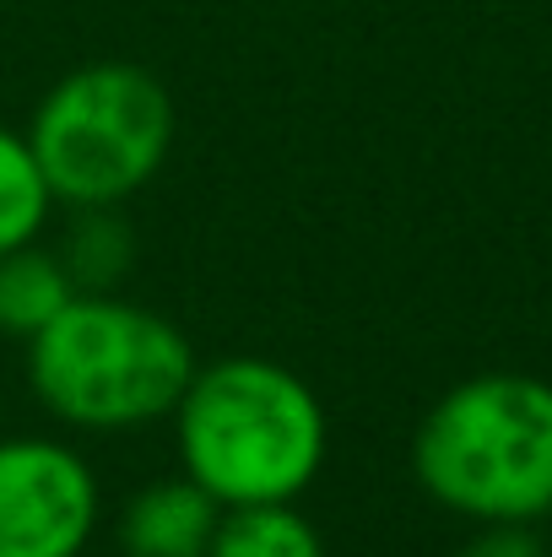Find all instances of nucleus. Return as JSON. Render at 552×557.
I'll list each match as a JSON object with an SVG mask.
<instances>
[{
	"instance_id": "obj_1",
	"label": "nucleus",
	"mask_w": 552,
	"mask_h": 557,
	"mask_svg": "<svg viewBox=\"0 0 552 557\" xmlns=\"http://www.w3.org/2000/svg\"><path fill=\"white\" fill-rule=\"evenodd\" d=\"M184 476L222 509L293 504L326 466V406L271 358L195 363L174 406Z\"/></svg>"
},
{
	"instance_id": "obj_2",
	"label": "nucleus",
	"mask_w": 552,
	"mask_h": 557,
	"mask_svg": "<svg viewBox=\"0 0 552 557\" xmlns=\"http://www.w3.org/2000/svg\"><path fill=\"white\" fill-rule=\"evenodd\" d=\"M195 352L174 320L120 293H76L27 336L33 395L82 433H136L174 417Z\"/></svg>"
},
{
	"instance_id": "obj_3",
	"label": "nucleus",
	"mask_w": 552,
	"mask_h": 557,
	"mask_svg": "<svg viewBox=\"0 0 552 557\" xmlns=\"http://www.w3.org/2000/svg\"><path fill=\"white\" fill-rule=\"evenodd\" d=\"M412 471L433 504L482 525L552 515V384L477 373L433 400L412 438Z\"/></svg>"
},
{
	"instance_id": "obj_4",
	"label": "nucleus",
	"mask_w": 552,
	"mask_h": 557,
	"mask_svg": "<svg viewBox=\"0 0 552 557\" xmlns=\"http://www.w3.org/2000/svg\"><path fill=\"white\" fill-rule=\"evenodd\" d=\"M27 147L49 195L76 206H120L147 185L174 147L169 87L125 60L65 71L27 120Z\"/></svg>"
},
{
	"instance_id": "obj_5",
	"label": "nucleus",
	"mask_w": 552,
	"mask_h": 557,
	"mask_svg": "<svg viewBox=\"0 0 552 557\" xmlns=\"http://www.w3.org/2000/svg\"><path fill=\"white\" fill-rule=\"evenodd\" d=\"M98 476L60 438H0V557H82Z\"/></svg>"
},
{
	"instance_id": "obj_6",
	"label": "nucleus",
	"mask_w": 552,
	"mask_h": 557,
	"mask_svg": "<svg viewBox=\"0 0 552 557\" xmlns=\"http://www.w3.org/2000/svg\"><path fill=\"white\" fill-rule=\"evenodd\" d=\"M217 520H222V504L189 476L152 482L131 498L120 520V547L125 557H206Z\"/></svg>"
},
{
	"instance_id": "obj_7",
	"label": "nucleus",
	"mask_w": 552,
	"mask_h": 557,
	"mask_svg": "<svg viewBox=\"0 0 552 557\" xmlns=\"http://www.w3.org/2000/svg\"><path fill=\"white\" fill-rule=\"evenodd\" d=\"M71 298H76V282L65 276L60 255L38 249V238L0 255V336L11 342L38 336Z\"/></svg>"
},
{
	"instance_id": "obj_8",
	"label": "nucleus",
	"mask_w": 552,
	"mask_h": 557,
	"mask_svg": "<svg viewBox=\"0 0 552 557\" xmlns=\"http://www.w3.org/2000/svg\"><path fill=\"white\" fill-rule=\"evenodd\" d=\"M136 260V233L120 216V206H76V222L65 227L60 265L76 282V293H114Z\"/></svg>"
},
{
	"instance_id": "obj_9",
	"label": "nucleus",
	"mask_w": 552,
	"mask_h": 557,
	"mask_svg": "<svg viewBox=\"0 0 552 557\" xmlns=\"http://www.w3.org/2000/svg\"><path fill=\"white\" fill-rule=\"evenodd\" d=\"M206 557H326V542L293 504H244L222 509Z\"/></svg>"
},
{
	"instance_id": "obj_10",
	"label": "nucleus",
	"mask_w": 552,
	"mask_h": 557,
	"mask_svg": "<svg viewBox=\"0 0 552 557\" xmlns=\"http://www.w3.org/2000/svg\"><path fill=\"white\" fill-rule=\"evenodd\" d=\"M49 180L27 147V136L16 131H0V255L16 249V244H33L38 227L49 222Z\"/></svg>"
},
{
	"instance_id": "obj_11",
	"label": "nucleus",
	"mask_w": 552,
	"mask_h": 557,
	"mask_svg": "<svg viewBox=\"0 0 552 557\" xmlns=\"http://www.w3.org/2000/svg\"><path fill=\"white\" fill-rule=\"evenodd\" d=\"M461 557H548V547L526 525H482V536H471Z\"/></svg>"
}]
</instances>
